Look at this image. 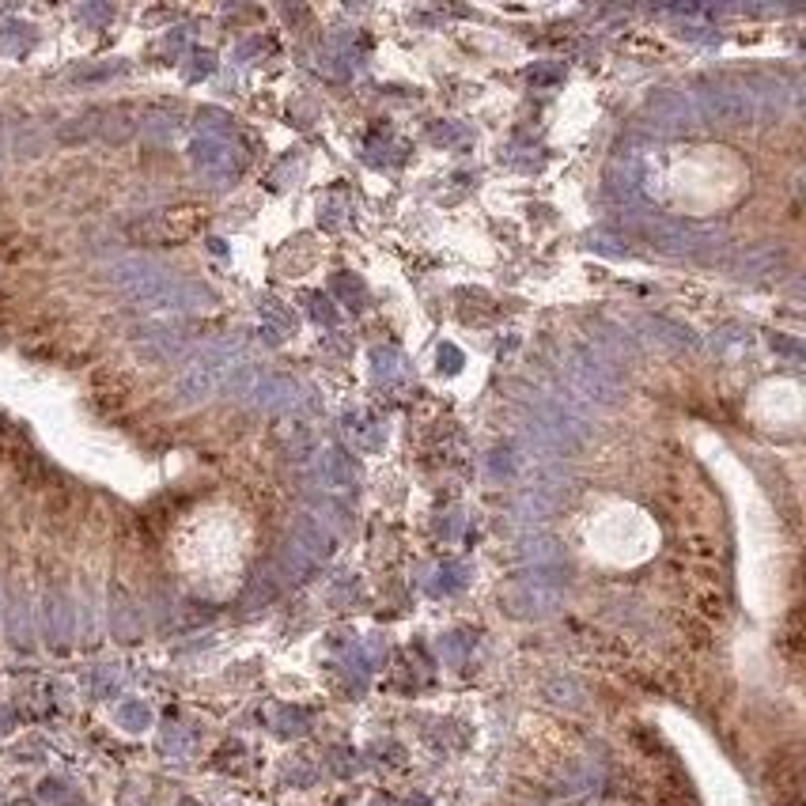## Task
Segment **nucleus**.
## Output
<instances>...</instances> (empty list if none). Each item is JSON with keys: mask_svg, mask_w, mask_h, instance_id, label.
Masks as SVG:
<instances>
[{"mask_svg": "<svg viewBox=\"0 0 806 806\" xmlns=\"http://www.w3.org/2000/svg\"><path fill=\"white\" fill-rule=\"evenodd\" d=\"M701 110H704V118L720 121V126H743V121H750L754 106L743 92L709 87V92H701Z\"/></svg>", "mask_w": 806, "mask_h": 806, "instance_id": "1", "label": "nucleus"}, {"mask_svg": "<svg viewBox=\"0 0 806 806\" xmlns=\"http://www.w3.org/2000/svg\"><path fill=\"white\" fill-rule=\"evenodd\" d=\"M569 379L583 398H598V401H610L614 398V379L606 375V367L591 357H572L569 364Z\"/></svg>", "mask_w": 806, "mask_h": 806, "instance_id": "2", "label": "nucleus"}]
</instances>
